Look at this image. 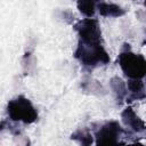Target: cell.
I'll return each instance as SVG.
<instances>
[{"mask_svg": "<svg viewBox=\"0 0 146 146\" xmlns=\"http://www.w3.org/2000/svg\"><path fill=\"white\" fill-rule=\"evenodd\" d=\"M74 57L80 64L88 68H95L106 65L111 62L110 55L102 42H82L78 41Z\"/></svg>", "mask_w": 146, "mask_h": 146, "instance_id": "6da1fadb", "label": "cell"}, {"mask_svg": "<svg viewBox=\"0 0 146 146\" xmlns=\"http://www.w3.org/2000/svg\"><path fill=\"white\" fill-rule=\"evenodd\" d=\"M8 119L14 122L31 124L38 121L39 114L32 102L24 95H18L11 98L6 107Z\"/></svg>", "mask_w": 146, "mask_h": 146, "instance_id": "7a4b0ae2", "label": "cell"}, {"mask_svg": "<svg viewBox=\"0 0 146 146\" xmlns=\"http://www.w3.org/2000/svg\"><path fill=\"white\" fill-rule=\"evenodd\" d=\"M117 64L128 79H143L146 76V58L128 49H122L117 57Z\"/></svg>", "mask_w": 146, "mask_h": 146, "instance_id": "3957f363", "label": "cell"}, {"mask_svg": "<svg viewBox=\"0 0 146 146\" xmlns=\"http://www.w3.org/2000/svg\"><path fill=\"white\" fill-rule=\"evenodd\" d=\"M124 133L123 128L117 121H107L103 123L95 131V144L96 145H112L119 144L122 135Z\"/></svg>", "mask_w": 146, "mask_h": 146, "instance_id": "277c9868", "label": "cell"}, {"mask_svg": "<svg viewBox=\"0 0 146 146\" xmlns=\"http://www.w3.org/2000/svg\"><path fill=\"white\" fill-rule=\"evenodd\" d=\"M78 34V41L82 42H102V31L99 23L94 17H87L74 24Z\"/></svg>", "mask_w": 146, "mask_h": 146, "instance_id": "5b68a950", "label": "cell"}, {"mask_svg": "<svg viewBox=\"0 0 146 146\" xmlns=\"http://www.w3.org/2000/svg\"><path fill=\"white\" fill-rule=\"evenodd\" d=\"M121 120L123 124L133 132H143L146 130V123L140 116L133 111L132 107L128 106L121 112Z\"/></svg>", "mask_w": 146, "mask_h": 146, "instance_id": "8992f818", "label": "cell"}, {"mask_svg": "<svg viewBox=\"0 0 146 146\" xmlns=\"http://www.w3.org/2000/svg\"><path fill=\"white\" fill-rule=\"evenodd\" d=\"M128 87V96L127 102L143 100L146 98V88L145 83L141 79H129L127 82Z\"/></svg>", "mask_w": 146, "mask_h": 146, "instance_id": "52a82bcc", "label": "cell"}, {"mask_svg": "<svg viewBox=\"0 0 146 146\" xmlns=\"http://www.w3.org/2000/svg\"><path fill=\"white\" fill-rule=\"evenodd\" d=\"M110 87L111 90L114 95L115 100L120 104L123 100L127 99L128 96V87H127V82H124L123 79H121L120 76H113L110 80Z\"/></svg>", "mask_w": 146, "mask_h": 146, "instance_id": "ba28073f", "label": "cell"}, {"mask_svg": "<svg viewBox=\"0 0 146 146\" xmlns=\"http://www.w3.org/2000/svg\"><path fill=\"white\" fill-rule=\"evenodd\" d=\"M97 10L103 17H122L125 15V10L113 2H99L97 6Z\"/></svg>", "mask_w": 146, "mask_h": 146, "instance_id": "9c48e42d", "label": "cell"}, {"mask_svg": "<svg viewBox=\"0 0 146 146\" xmlns=\"http://www.w3.org/2000/svg\"><path fill=\"white\" fill-rule=\"evenodd\" d=\"M81 88L84 92L89 94V95H94V96H104L106 94L103 84L94 79H88V80H83L81 83Z\"/></svg>", "mask_w": 146, "mask_h": 146, "instance_id": "30bf717a", "label": "cell"}, {"mask_svg": "<svg viewBox=\"0 0 146 146\" xmlns=\"http://www.w3.org/2000/svg\"><path fill=\"white\" fill-rule=\"evenodd\" d=\"M99 2L102 0H76V7L83 16L94 17Z\"/></svg>", "mask_w": 146, "mask_h": 146, "instance_id": "8fae6325", "label": "cell"}, {"mask_svg": "<svg viewBox=\"0 0 146 146\" xmlns=\"http://www.w3.org/2000/svg\"><path fill=\"white\" fill-rule=\"evenodd\" d=\"M94 138H95V137L91 135V132H90L88 129H84V128L78 129L76 131H74V132L71 135V139H72V140H75V141H78L79 144L86 145V146L94 144V143H95V141H94Z\"/></svg>", "mask_w": 146, "mask_h": 146, "instance_id": "7c38bea8", "label": "cell"}, {"mask_svg": "<svg viewBox=\"0 0 146 146\" xmlns=\"http://www.w3.org/2000/svg\"><path fill=\"white\" fill-rule=\"evenodd\" d=\"M144 6L146 7V0H144Z\"/></svg>", "mask_w": 146, "mask_h": 146, "instance_id": "4fadbf2b", "label": "cell"}]
</instances>
